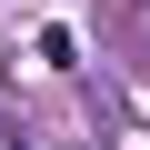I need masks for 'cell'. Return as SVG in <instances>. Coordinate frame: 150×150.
<instances>
[{
    "mask_svg": "<svg viewBox=\"0 0 150 150\" xmlns=\"http://www.w3.org/2000/svg\"><path fill=\"white\" fill-rule=\"evenodd\" d=\"M140 20H150V10H140Z\"/></svg>",
    "mask_w": 150,
    "mask_h": 150,
    "instance_id": "6da1fadb",
    "label": "cell"
}]
</instances>
